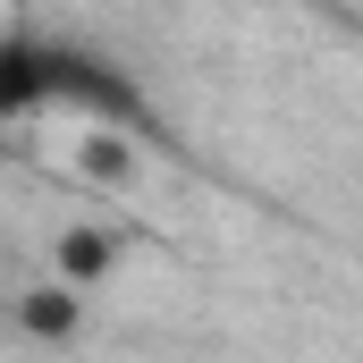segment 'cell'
<instances>
[{
	"label": "cell",
	"instance_id": "cell-3",
	"mask_svg": "<svg viewBox=\"0 0 363 363\" xmlns=\"http://www.w3.org/2000/svg\"><path fill=\"white\" fill-rule=\"evenodd\" d=\"M51 262H60L68 287H93V279H110V262H118V237H110V228H60Z\"/></svg>",
	"mask_w": 363,
	"mask_h": 363
},
{
	"label": "cell",
	"instance_id": "cell-1",
	"mask_svg": "<svg viewBox=\"0 0 363 363\" xmlns=\"http://www.w3.org/2000/svg\"><path fill=\"white\" fill-rule=\"evenodd\" d=\"M43 101H60V110H77L93 127H127V135H152V101L144 85L118 68V60H101L85 43H43V34H9L0 43V110L9 118H26V110H43Z\"/></svg>",
	"mask_w": 363,
	"mask_h": 363
},
{
	"label": "cell",
	"instance_id": "cell-2",
	"mask_svg": "<svg viewBox=\"0 0 363 363\" xmlns=\"http://www.w3.org/2000/svg\"><path fill=\"white\" fill-rule=\"evenodd\" d=\"M17 330H26V338H43V347H68V338L85 330V287H68V279L26 287V296H17Z\"/></svg>",
	"mask_w": 363,
	"mask_h": 363
},
{
	"label": "cell",
	"instance_id": "cell-4",
	"mask_svg": "<svg viewBox=\"0 0 363 363\" xmlns=\"http://www.w3.org/2000/svg\"><path fill=\"white\" fill-rule=\"evenodd\" d=\"M77 161H85V178H101V186H135V144H127V127H93L85 144H77Z\"/></svg>",
	"mask_w": 363,
	"mask_h": 363
}]
</instances>
